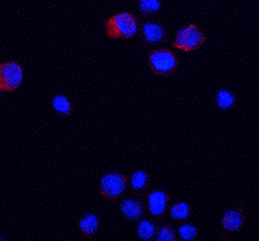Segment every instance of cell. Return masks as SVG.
<instances>
[{
    "instance_id": "1",
    "label": "cell",
    "mask_w": 259,
    "mask_h": 241,
    "mask_svg": "<svg viewBox=\"0 0 259 241\" xmlns=\"http://www.w3.org/2000/svg\"><path fill=\"white\" fill-rule=\"evenodd\" d=\"M105 32L110 39L131 40L139 32V24L131 12H122L104 21Z\"/></svg>"
},
{
    "instance_id": "2",
    "label": "cell",
    "mask_w": 259,
    "mask_h": 241,
    "mask_svg": "<svg viewBox=\"0 0 259 241\" xmlns=\"http://www.w3.org/2000/svg\"><path fill=\"white\" fill-rule=\"evenodd\" d=\"M148 62L151 72L158 76H170L179 64L176 54L169 49L150 50L148 53Z\"/></svg>"
},
{
    "instance_id": "3",
    "label": "cell",
    "mask_w": 259,
    "mask_h": 241,
    "mask_svg": "<svg viewBox=\"0 0 259 241\" xmlns=\"http://www.w3.org/2000/svg\"><path fill=\"white\" fill-rule=\"evenodd\" d=\"M205 41L206 36L202 30L195 24H189L177 31L172 47L189 53L200 49Z\"/></svg>"
},
{
    "instance_id": "4",
    "label": "cell",
    "mask_w": 259,
    "mask_h": 241,
    "mask_svg": "<svg viewBox=\"0 0 259 241\" xmlns=\"http://www.w3.org/2000/svg\"><path fill=\"white\" fill-rule=\"evenodd\" d=\"M24 79V69L19 63L7 61L0 63V92L13 93Z\"/></svg>"
},
{
    "instance_id": "5",
    "label": "cell",
    "mask_w": 259,
    "mask_h": 241,
    "mask_svg": "<svg viewBox=\"0 0 259 241\" xmlns=\"http://www.w3.org/2000/svg\"><path fill=\"white\" fill-rule=\"evenodd\" d=\"M128 182V177L122 174H106L100 180V194L106 200L116 203L125 191Z\"/></svg>"
},
{
    "instance_id": "6",
    "label": "cell",
    "mask_w": 259,
    "mask_h": 241,
    "mask_svg": "<svg viewBox=\"0 0 259 241\" xmlns=\"http://www.w3.org/2000/svg\"><path fill=\"white\" fill-rule=\"evenodd\" d=\"M142 41L147 46H154L164 43L166 40L164 29L156 22H146L139 28Z\"/></svg>"
},
{
    "instance_id": "7",
    "label": "cell",
    "mask_w": 259,
    "mask_h": 241,
    "mask_svg": "<svg viewBox=\"0 0 259 241\" xmlns=\"http://www.w3.org/2000/svg\"><path fill=\"white\" fill-rule=\"evenodd\" d=\"M169 195L162 190H155L148 194V208L151 216L156 221H162L168 208Z\"/></svg>"
},
{
    "instance_id": "8",
    "label": "cell",
    "mask_w": 259,
    "mask_h": 241,
    "mask_svg": "<svg viewBox=\"0 0 259 241\" xmlns=\"http://www.w3.org/2000/svg\"><path fill=\"white\" fill-rule=\"evenodd\" d=\"M244 214L242 209H228L221 219L222 226L227 232H238L244 225Z\"/></svg>"
},
{
    "instance_id": "9",
    "label": "cell",
    "mask_w": 259,
    "mask_h": 241,
    "mask_svg": "<svg viewBox=\"0 0 259 241\" xmlns=\"http://www.w3.org/2000/svg\"><path fill=\"white\" fill-rule=\"evenodd\" d=\"M119 211L127 221L134 222L142 217L145 211V207L141 200L128 198L120 203Z\"/></svg>"
},
{
    "instance_id": "10",
    "label": "cell",
    "mask_w": 259,
    "mask_h": 241,
    "mask_svg": "<svg viewBox=\"0 0 259 241\" xmlns=\"http://www.w3.org/2000/svg\"><path fill=\"white\" fill-rule=\"evenodd\" d=\"M100 226L99 218L95 214H88L79 221L78 228L81 235L85 238H93L96 234Z\"/></svg>"
},
{
    "instance_id": "11",
    "label": "cell",
    "mask_w": 259,
    "mask_h": 241,
    "mask_svg": "<svg viewBox=\"0 0 259 241\" xmlns=\"http://www.w3.org/2000/svg\"><path fill=\"white\" fill-rule=\"evenodd\" d=\"M130 185L134 191L140 195L145 194L150 186V177L145 171L139 170L132 175L129 179Z\"/></svg>"
},
{
    "instance_id": "12",
    "label": "cell",
    "mask_w": 259,
    "mask_h": 241,
    "mask_svg": "<svg viewBox=\"0 0 259 241\" xmlns=\"http://www.w3.org/2000/svg\"><path fill=\"white\" fill-rule=\"evenodd\" d=\"M51 106L55 112L63 117H70L74 108L71 100L64 94H57L52 99Z\"/></svg>"
},
{
    "instance_id": "13",
    "label": "cell",
    "mask_w": 259,
    "mask_h": 241,
    "mask_svg": "<svg viewBox=\"0 0 259 241\" xmlns=\"http://www.w3.org/2000/svg\"><path fill=\"white\" fill-rule=\"evenodd\" d=\"M157 232V226L153 221L150 220H143L139 222L137 227V234L144 240L153 239Z\"/></svg>"
},
{
    "instance_id": "14",
    "label": "cell",
    "mask_w": 259,
    "mask_h": 241,
    "mask_svg": "<svg viewBox=\"0 0 259 241\" xmlns=\"http://www.w3.org/2000/svg\"><path fill=\"white\" fill-rule=\"evenodd\" d=\"M191 208L189 203H176L171 206L169 209V215L175 221H183L190 216Z\"/></svg>"
},
{
    "instance_id": "15",
    "label": "cell",
    "mask_w": 259,
    "mask_h": 241,
    "mask_svg": "<svg viewBox=\"0 0 259 241\" xmlns=\"http://www.w3.org/2000/svg\"><path fill=\"white\" fill-rule=\"evenodd\" d=\"M236 99L234 94L228 90L221 89L216 95V104L221 110H227L235 104Z\"/></svg>"
},
{
    "instance_id": "16",
    "label": "cell",
    "mask_w": 259,
    "mask_h": 241,
    "mask_svg": "<svg viewBox=\"0 0 259 241\" xmlns=\"http://www.w3.org/2000/svg\"><path fill=\"white\" fill-rule=\"evenodd\" d=\"M160 9V0H139V10L145 15H154Z\"/></svg>"
},
{
    "instance_id": "17",
    "label": "cell",
    "mask_w": 259,
    "mask_h": 241,
    "mask_svg": "<svg viewBox=\"0 0 259 241\" xmlns=\"http://www.w3.org/2000/svg\"><path fill=\"white\" fill-rule=\"evenodd\" d=\"M180 237L183 240H193L198 235L197 227L191 224H184L178 228Z\"/></svg>"
},
{
    "instance_id": "18",
    "label": "cell",
    "mask_w": 259,
    "mask_h": 241,
    "mask_svg": "<svg viewBox=\"0 0 259 241\" xmlns=\"http://www.w3.org/2000/svg\"><path fill=\"white\" fill-rule=\"evenodd\" d=\"M156 239L158 241H176L177 240V235L170 225H165L157 230Z\"/></svg>"
},
{
    "instance_id": "19",
    "label": "cell",
    "mask_w": 259,
    "mask_h": 241,
    "mask_svg": "<svg viewBox=\"0 0 259 241\" xmlns=\"http://www.w3.org/2000/svg\"><path fill=\"white\" fill-rule=\"evenodd\" d=\"M0 239H1V237H0Z\"/></svg>"
}]
</instances>
